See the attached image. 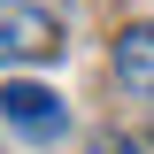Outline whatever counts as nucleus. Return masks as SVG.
Listing matches in <instances>:
<instances>
[{
	"mask_svg": "<svg viewBox=\"0 0 154 154\" xmlns=\"http://www.w3.org/2000/svg\"><path fill=\"white\" fill-rule=\"evenodd\" d=\"M62 46V0H0V62H46Z\"/></svg>",
	"mask_w": 154,
	"mask_h": 154,
	"instance_id": "f257e3e1",
	"label": "nucleus"
},
{
	"mask_svg": "<svg viewBox=\"0 0 154 154\" xmlns=\"http://www.w3.org/2000/svg\"><path fill=\"white\" fill-rule=\"evenodd\" d=\"M0 123L16 139H31V146H54L62 131H69V108H62L54 85H31V77H8L0 85Z\"/></svg>",
	"mask_w": 154,
	"mask_h": 154,
	"instance_id": "f03ea898",
	"label": "nucleus"
},
{
	"mask_svg": "<svg viewBox=\"0 0 154 154\" xmlns=\"http://www.w3.org/2000/svg\"><path fill=\"white\" fill-rule=\"evenodd\" d=\"M108 62H116V85H123L131 100H146V108H154V23H139V31H123Z\"/></svg>",
	"mask_w": 154,
	"mask_h": 154,
	"instance_id": "7ed1b4c3",
	"label": "nucleus"
},
{
	"mask_svg": "<svg viewBox=\"0 0 154 154\" xmlns=\"http://www.w3.org/2000/svg\"><path fill=\"white\" fill-rule=\"evenodd\" d=\"M93 154H146V146H139V139H131V131H108V139H100V146H93Z\"/></svg>",
	"mask_w": 154,
	"mask_h": 154,
	"instance_id": "20e7f679",
	"label": "nucleus"
}]
</instances>
